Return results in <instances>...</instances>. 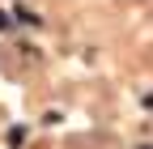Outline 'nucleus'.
<instances>
[]
</instances>
